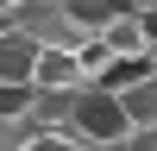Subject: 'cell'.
Masks as SVG:
<instances>
[{"label": "cell", "instance_id": "obj_1", "mask_svg": "<svg viewBox=\"0 0 157 151\" xmlns=\"http://www.w3.org/2000/svg\"><path fill=\"white\" fill-rule=\"evenodd\" d=\"M69 138L75 145H126V120H120V101L107 95V88H82L69 107Z\"/></svg>", "mask_w": 157, "mask_h": 151}, {"label": "cell", "instance_id": "obj_4", "mask_svg": "<svg viewBox=\"0 0 157 151\" xmlns=\"http://www.w3.org/2000/svg\"><path fill=\"white\" fill-rule=\"evenodd\" d=\"M113 101H120L126 132H151V126H157V76H151V69H145V76H132Z\"/></svg>", "mask_w": 157, "mask_h": 151}, {"label": "cell", "instance_id": "obj_10", "mask_svg": "<svg viewBox=\"0 0 157 151\" xmlns=\"http://www.w3.org/2000/svg\"><path fill=\"white\" fill-rule=\"evenodd\" d=\"M25 151H82V145H75L69 132H38V138H32Z\"/></svg>", "mask_w": 157, "mask_h": 151}, {"label": "cell", "instance_id": "obj_2", "mask_svg": "<svg viewBox=\"0 0 157 151\" xmlns=\"http://www.w3.org/2000/svg\"><path fill=\"white\" fill-rule=\"evenodd\" d=\"M13 32L19 38H32L38 50H82V38H75V25H69V6L63 0H25V6H13Z\"/></svg>", "mask_w": 157, "mask_h": 151}, {"label": "cell", "instance_id": "obj_15", "mask_svg": "<svg viewBox=\"0 0 157 151\" xmlns=\"http://www.w3.org/2000/svg\"><path fill=\"white\" fill-rule=\"evenodd\" d=\"M151 76H157V57H151Z\"/></svg>", "mask_w": 157, "mask_h": 151}, {"label": "cell", "instance_id": "obj_11", "mask_svg": "<svg viewBox=\"0 0 157 151\" xmlns=\"http://www.w3.org/2000/svg\"><path fill=\"white\" fill-rule=\"evenodd\" d=\"M132 19H138V32H145V44L157 57V0H151V6H132Z\"/></svg>", "mask_w": 157, "mask_h": 151}, {"label": "cell", "instance_id": "obj_6", "mask_svg": "<svg viewBox=\"0 0 157 151\" xmlns=\"http://www.w3.org/2000/svg\"><path fill=\"white\" fill-rule=\"evenodd\" d=\"M32 63H38V44L19 32L0 38V88H32Z\"/></svg>", "mask_w": 157, "mask_h": 151}, {"label": "cell", "instance_id": "obj_12", "mask_svg": "<svg viewBox=\"0 0 157 151\" xmlns=\"http://www.w3.org/2000/svg\"><path fill=\"white\" fill-rule=\"evenodd\" d=\"M126 151H157V126H151V132H132V138H126Z\"/></svg>", "mask_w": 157, "mask_h": 151}, {"label": "cell", "instance_id": "obj_9", "mask_svg": "<svg viewBox=\"0 0 157 151\" xmlns=\"http://www.w3.org/2000/svg\"><path fill=\"white\" fill-rule=\"evenodd\" d=\"M32 113V88H0V120H25Z\"/></svg>", "mask_w": 157, "mask_h": 151}, {"label": "cell", "instance_id": "obj_7", "mask_svg": "<svg viewBox=\"0 0 157 151\" xmlns=\"http://www.w3.org/2000/svg\"><path fill=\"white\" fill-rule=\"evenodd\" d=\"M82 95V88H75ZM75 95H57V88H32V132H69V107H75Z\"/></svg>", "mask_w": 157, "mask_h": 151}, {"label": "cell", "instance_id": "obj_3", "mask_svg": "<svg viewBox=\"0 0 157 151\" xmlns=\"http://www.w3.org/2000/svg\"><path fill=\"white\" fill-rule=\"evenodd\" d=\"M101 50H107L113 63H126V69H151V44H145V32H138V19H132V6H120V19L107 25V32L94 38Z\"/></svg>", "mask_w": 157, "mask_h": 151}, {"label": "cell", "instance_id": "obj_5", "mask_svg": "<svg viewBox=\"0 0 157 151\" xmlns=\"http://www.w3.org/2000/svg\"><path fill=\"white\" fill-rule=\"evenodd\" d=\"M32 88L75 95V88H88V82H82V69H75V57H69V50H38V63H32Z\"/></svg>", "mask_w": 157, "mask_h": 151}, {"label": "cell", "instance_id": "obj_8", "mask_svg": "<svg viewBox=\"0 0 157 151\" xmlns=\"http://www.w3.org/2000/svg\"><path fill=\"white\" fill-rule=\"evenodd\" d=\"M32 120H0V151H25V145H32Z\"/></svg>", "mask_w": 157, "mask_h": 151}, {"label": "cell", "instance_id": "obj_13", "mask_svg": "<svg viewBox=\"0 0 157 151\" xmlns=\"http://www.w3.org/2000/svg\"><path fill=\"white\" fill-rule=\"evenodd\" d=\"M13 32V6H0V38H6Z\"/></svg>", "mask_w": 157, "mask_h": 151}, {"label": "cell", "instance_id": "obj_14", "mask_svg": "<svg viewBox=\"0 0 157 151\" xmlns=\"http://www.w3.org/2000/svg\"><path fill=\"white\" fill-rule=\"evenodd\" d=\"M82 151H126V145H82Z\"/></svg>", "mask_w": 157, "mask_h": 151}]
</instances>
